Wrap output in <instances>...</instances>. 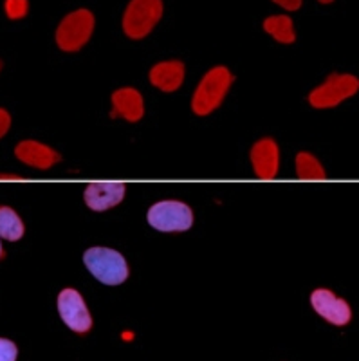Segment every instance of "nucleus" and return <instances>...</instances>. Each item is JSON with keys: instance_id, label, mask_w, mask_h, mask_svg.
Returning a JSON list of instances; mask_svg holds the SVG:
<instances>
[{"instance_id": "f257e3e1", "label": "nucleus", "mask_w": 359, "mask_h": 361, "mask_svg": "<svg viewBox=\"0 0 359 361\" xmlns=\"http://www.w3.org/2000/svg\"><path fill=\"white\" fill-rule=\"evenodd\" d=\"M233 76L226 67H213L200 80L192 99V109L195 114L208 116L215 111L224 99L226 92L231 87Z\"/></svg>"}, {"instance_id": "f03ea898", "label": "nucleus", "mask_w": 359, "mask_h": 361, "mask_svg": "<svg viewBox=\"0 0 359 361\" xmlns=\"http://www.w3.org/2000/svg\"><path fill=\"white\" fill-rule=\"evenodd\" d=\"M83 262L87 269L105 286H119L128 276L127 260L111 247H90L83 253Z\"/></svg>"}, {"instance_id": "7ed1b4c3", "label": "nucleus", "mask_w": 359, "mask_h": 361, "mask_svg": "<svg viewBox=\"0 0 359 361\" xmlns=\"http://www.w3.org/2000/svg\"><path fill=\"white\" fill-rule=\"evenodd\" d=\"M161 15H163L161 0H132L123 17V29L127 37L139 40L150 33L154 25L159 22Z\"/></svg>"}, {"instance_id": "20e7f679", "label": "nucleus", "mask_w": 359, "mask_h": 361, "mask_svg": "<svg viewBox=\"0 0 359 361\" xmlns=\"http://www.w3.org/2000/svg\"><path fill=\"white\" fill-rule=\"evenodd\" d=\"M95 29V17L89 9H78V11L67 15L61 24L58 25L56 42L61 49L67 53L82 49L89 42L90 35Z\"/></svg>"}, {"instance_id": "39448f33", "label": "nucleus", "mask_w": 359, "mask_h": 361, "mask_svg": "<svg viewBox=\"0 0 359 361\" xmlns=\"http://www.w3.org/2000/svg\"><path fill=\"white\" fill-rule=\"evenodd\" d=\"M358 89L359 80L352 74H331L325 83L310 92L309 102L315 109H332L339 105L343 99L354 96Z\"/></svg>"}, {"instance_id": "423d86ee", "label": "nucleus", "mask_w": 359, "mask_h": 361, "mask_svg": "<svg viewBox=\"0 0 359 361\" xmlns=\"http://www.w3.org/2000/svg\"><path fill=\"white\" fill-rule=\"evenodd\" d=\"M148 222L159 231H186L192 228L193 214L181 201H161L148 209Z\"/></svg>"}, {"instance_id": "0eeeda50", "label": "nucleus", "mask_w": 359, "mask_h": 361, "mask_svg": "<svg viewBox=\"0 0 359 361\" xmlns=\"http://www.w3.org/2000/svg\"><path fill=\"white\" fill-rule=\"evenodd\" d=\"M58 311H60L61 320L66 322L67 327L78 334L89 333L92 327V318L87 309L83 296L76 289H63L58 295Z\"/></svg>"}, {"instance_id": "6e6552de", "label": "nucleus", "mask_w": 359, "mask_h": 361, "mask_svg": "<svg viewBox=\"0 0 359 361\" xmlns=\"http://www.w3.org/2000/svg\"><path fill=\"white\" fill-rule=\"evenodd\" d=\"M310 304H312L315 311L322 318H325L329 324L338 325V327L347 325L352 318L351 305L345 300L338 298L329 289H316V291H312V295H310Z\"/></svg>"}, {"instance_id": "1a4fd4ad", "label": "nucleus", "mask_w": 359, "mask_h": 361, "mask_svg": "<svg viewBox=\"0 0 359 361\" xmlns=\"http://www.w3.org/2000/svg\"><path fill=\"white\" fill-rule=\"evenodd\" d=\"M125 192L127 188L123 183H92L85 190V202L95 212H105L119 204L125 197Z\"/></svg>"}, {"instance_id": "9d476101", "label": "nucleus", "mask_w": 359, "mask_h": 361, "mask_svg": "<svg viewBox=\"0 0 359 361\" xmlns=\"http://www.w3.org/2000/svg\"><path fill=\"white\" fill-rule=\"evenodd\" d=\"M251 163H253L255 173L260 179H273L278 173V163H280V152L278 145L271 137H264L251 148Z\"/></svg>"}, {"instance_id": "9b49d317", "label": "nucleus", "mask_w": 359, "mask_h": 361, "mask_svg": "<svg viewBox=\"0 0 359 361\" xmlns=\"http://www.w3.org/2000/svg\"><path fill=\"white\" fill-rule=\"evenodd\" d=\"M15 156L22 163L40 170L51 169L53 164L60 161V154L56 150H53V148L44 143H38V141H22V143H18V147L15 148Z\"/></svg>"}, {"instance_id": "f8f14e48", "label": "nucleus", "mask_w": 359, "mask_h": 361, "mask_svg": "<svg viewBox=\"0 0 359 361\" xmlns=\"http://www.w3.org/2000/svg\"><path fill=\"white\" fill-rule=\"evenodd\" d=\"M112 116H121L130 123H135L143 118L145 114V103L143 96L139 94V90L125 87V89L116 90L112 94Z\"/></svg>"}, {"instance_id": "ddd939ff", "label": "nucleus", "mask_w": 359, "mask_h": 361, "mask_svg": "<svg viewBox=\"0 0 359 361\" xmlns=\"http://www.w3.org/2000/svg\"><path fill=\"white\" fill-rule=\"evenodd\" d=\"M184 80V66L179 60H170V62H161L152 67L150 82L157 89L164 92H174L183 85Z\"/></svg>"}, {"instance_id": "4468645a", "label": "nucleus", "mask_w": 359, "mask_h": 361, "mask_svg": "<svg viewBox=\"0 0 359 361\" xmlns=\"http://www.w3.org/2000/svg\"><path fill=\"white\" fill-rule=\"evenodd\" d=\"M24 235V222L9 206H0V238L18 240Z\"/></svg>"}, {"instance_id": "2eb2a0df", "label": "nucleus", "mask_w": 359, "mask_h": 361, "mask_svg": "<svg viewBox=\"0 0 359 361\" xmlns=\"http://www.w3.org/2000/svg\"><path fill=\"white\" fill-rule=\"evenodd\" d=\"M264 29L274 40L282 42V44H293L296 40V35H294L293 29V20L286 15H276V17L265 18Z\"/></svg>"}, {"instance_id": "dca6fc26", "label": "nucleus", "mask_w": 359, "mask_h": 361, "mask_svg": "<svg viewBox=\"0 0 359 361\" xmlns=\"http://www.w3.org/2000/svg\"><path fill=\"white\" fill-rule=\"evenodd\" d=\"M296 173L300 179H325L322 163L309 152H300L296 156Z\"/></svg>"}, {"instance_id": "f3484780", "label": "nucleus", "mask_w": 359, "mask_h": 361, "mask_svg": "<svg viewBox=\"0 0 359 361\" xmlns=\"http://www.w3.org/2000/svg\"><path fill=\"white\" fill-rule=\"evenodd\" d=\"M29 9L28 0H6V13L11 20H18V18L25 17Z\"/></svg>"}, {"instance_id": "a211bd4d", "label": "nucleus", "mask_w": 359, "mask_h": 361, "mask_svg": "<svg viewBox=\"0 0 359 361\" xmlns=\"http://www.w3.org/2000/svg\"><path fill=\"white\" fill-rule=\"evenodd\" d=\"M17 345L6 338H0V361H17Z\"/></svg>"}, {"instance_id": "6ab92c4d", "label": "nucleus", "mask_w": 359, "mask_h": 361, "mask_svg": "<svg viewBox=\"0 0 359 361\" xmlns=\"http://www.w3.org/2000/svg\"><path fill=\"white\" fill-rule=\"evenodd\" d=\"M9 125H11V118L4 109H0V137H4L6 132L9 130Z\"/></svg>"}, {"instance_id": "aec40b11", "label": "nucleus", "mask_w": 359, "mask_h": 361, "mask_svg": "<svg viewBox=\"0 0 359 361\" xmlns=\"http://www.w3.org/2000/svg\"><path fill=\"white\" fill-rule=\"evenodd\" d=\"M273 2H276L278 6H282L287 11H296L302 6V0H273Z\"/></svg>"}, {"instance_id": "412c9836", "label": "nucleus", "mask_w": 359, "mask_h": 361, "mask_svg": "<svg viewBox=\"0 0 359 361\" xmlns=\"http://www.w3.org/2000/svg\"><path fill=\"white\" fill-rule=\"evenodd\" d=\"M0 179H11V180H18V179H20V176H17V173H0Z\"/></svg>"}, {"instance_id": "4be33fe9", "label": "nucleus", "mask_w": 359, "mask_h": 361, "mask_svg": "<svg viewBox=\"0 0 359 361\" xmlns=\"http://www.w3.org/2000/svg\"><path fill=\"white\" fill-rule=\"evenodd\" d=\"M4 257V250H2V244H0V259Z\"/></svg>"}, {"instance_id": "5701e85b", "label": "nucleus", "mask_w": 359, "mask_h": 361, "mask_svg": "<svg viewBox=\"0 0 359 361\" xmlns=\"http://www.w3.org/2000/svg\"><path fill=\"white\" fill-rule=\"evenodd\" d=\"M320 2H323V4H329V2H332V0H320Z\"/></svg>"}]
</instances>
